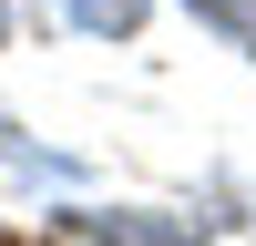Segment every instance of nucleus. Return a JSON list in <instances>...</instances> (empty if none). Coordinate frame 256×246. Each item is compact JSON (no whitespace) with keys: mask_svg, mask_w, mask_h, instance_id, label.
<instances>
[{"mask_svg":"<svg viewBox=\"0 0 256 246\" xmlns=\"http://www.w3.org/2000/svg\"><path fill=\"white\" fill-rule=\"evenodd\" d=\"M10 20H20V10H10V0H0V52H10Z\"/></svg>","mask_w":256,"mask_h":246,"instance_id":"obj_3","label":"nucleus"},{"mask_svg":"<svg viewBox=\"0 0 256 246\" xmlns=\"http://www.w3.org/2000/svg\"><path fill=\"white\" fill-rule=\"evenodd\" d=\"M154 0H31L41 31H82V41H134Z\"/></svg>","mask_w":256,"mask_h":246,"instance_id":"obj_1","label":"nucleus"},{"mask_svg":"<svg viewBox=\"0 0 256 246\" xmlns=\"http://www.w3.org/2000/svg\"><path fill=\"white\" fill-rule=\"evenodd\" d=\"M174 10H195L226 52H256V0H174Z\"/></svg>","mask_w":256,"mask_h":246,"instance_id":"obj_2","label":"nucleus"}]
</instances>
